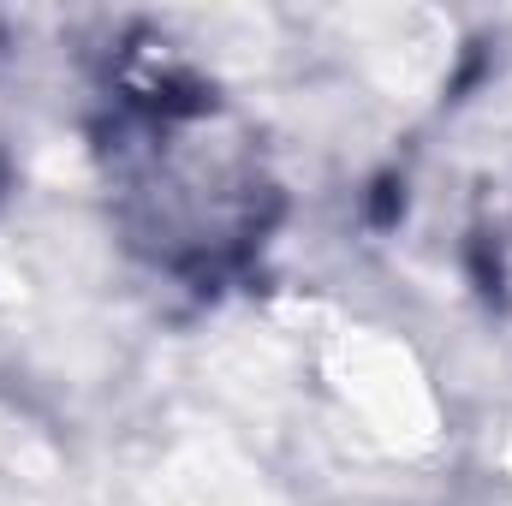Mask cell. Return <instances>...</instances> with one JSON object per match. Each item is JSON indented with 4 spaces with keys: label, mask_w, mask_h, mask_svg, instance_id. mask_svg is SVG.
Masks as SVG:
<instances>
[{
    "label": "cell",
    "mask_w": 512,
    "mask_h": 506,
    "mask_svg": "<svg viewBox=\"0 0 512 506\" xmlns=\"http://www.w3.org/2000/svg\"><path fill=\"white\" fill-rule=\"evenodd\" d=\"M108 185L131 251L167 274L239 262L280 209L262 131L191 78L126 96L108 131Z\"/></svg>",
    "instance_id": "6da1fadb"
}]
</instances>
